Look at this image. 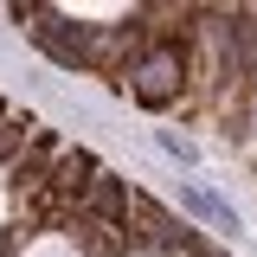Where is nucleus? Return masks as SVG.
Here are the masks:
<instances>
[{
    "instance_id": "1",
    "label": "nucleus",
    "mask_w": 257,
    "mask_h": 257,
    "mask_svg": "<svg viewBox=\"0 0 257 257\" xmlns=\"http://www.w3.org/2000/svg\"><path fill=\"white\" fill-rule=\"evenodd\" d=\"M180 206H187V212H199V219L206 225H219V231H238V212H231V206H225V199H212V193L206 187H180Z\"/></svg>"
},
{
    "instance_id": "2",
    "label": "nucleus",
    "mask_w": 257,
    "mask_h": 257,
    "mask_svg": "<svg viewBox=\"0 0 257 257\" xmlns=\"http://www.w3.org/2000/svg\"><path fill=\"white\" fill-rule=\"evenodd\" d=\"M167 77H174V64H148V71H142V84H135V90H142V96H148V103H161V96H167V90H174V84H167Z\"/></svg>"
},
{
    "instance_id": "3",
    "label": "nucleus",
    "mask_w": 257,
    "mask_h": 257,
    "mask_svg": "<svg viewBox=\"0 0 257 257\" xmlns=\"http://www.w3.org/2000/svg\"><path fill=\"white\" fill-rule=\"evenodd\" d=\"M155 142H161V148H167L174 161H180V167H193V142H187V135H174V128H161Z\"/></svg>"
}]
</instances>
